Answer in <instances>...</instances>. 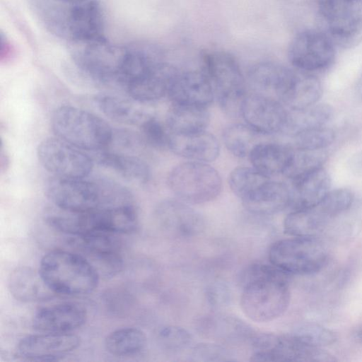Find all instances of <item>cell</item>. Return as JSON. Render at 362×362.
<instances>
[{
    "label": "cell",
    "instance_id": "obj_1",
    "mask_svg": "<svg viewBox=\"0 0 362 362\" xmlns=\"http://www.w3.org/2000/svg\"><path fill=\"white\" fill-rule=\"evenodd\" d=\"M288 276L271 263H254L245 267L239 276L243 313L257 322L281 316L290 303Z\"/></svg>",
    "mask_w": 362,
    "mask_h": 362
},
{
    "label": "cell",
    "instance_id": "obj_2",
    "mask_svg": "<svg viewBox=\"0 0 362 362\" xmlns=\"http://www.w3.org/2000/svg\"><path fill=\"white\" fill-rule=\"evenodd\" d=\"M40 19L58 37L83 45L105 39L104 16L97 0H34Z\"/></svg>",
    "mask_w": 362,
    "mask_h": 362
},
{
    "label": "cell",
    "instance_id": "obj_3",
    "mask_svg": "<svg viewBox=\"0 0 362 362\" xmlns=\"http://www.w3.org/2000/svg\"><path fill=\"white\" fill-rule=\"evenodd\" d=\"M39 272L53 292L66 296L92 292L100 279L96 269L85 257L61 250L50 251L43 256Z\"/></svg>",
    "mask_w": 362,
    "mask_h": 362
},
{
    "label": "cell",
    "instance_id": "obj_4",
    "mask_svg": "<svg viewBox=\"0 0 362 362\" xmlns=\"http://www.w3.org/2000/svg\"><path fill=\"white\" fill-rule=\"evenodd\" d=\"M50 122L57 137L82 151H100L112 141L114 132L105 120L76 107H58Z\"/></svg>",
    "mask_w": 362,
    "mask_h": 362
},
{
    "label": "cell",
    "instance_id": "obj_5",
    "mask_svg": "<svg viewBox=\"0 0 362 362\" xmlns=\"http://www.w3.org/2000/svg\"><path fill=\"white\" fill-rule=\"evenodd\" d=\"M202 71L209 78L220 107L230 115L240 114L245 94V78L236 59L223 50L202 54Z\"/></svg>",
    "mask_w": 362,
    "mask_h": 362
},
{
    "label": "cell",
    "instance_id": "obj_6",
    "mask_svg": "<svg viewBox=\"0 0 362 362\" xmlns=\"http://www.w3.org/2000/svg\"><path fill=\"white\" fill-rule=\"evenodd\" d=\"M269 259L288 275H310L320 272L328 260L327 251L317 237H292L274 243Z\"/></svg>",
    "mask_w": 362,
    "mask_h": 362
},
{
    "label": "cell",
    "instance_id": "obj_7",
    "mask_svg": "<svg viewBox=\"0 0 362 362\" xmlns=\"http://www.w3.org/2000/svg\"><path fill=\"white\" fill-rule=\"evenodd\" d=\"M168 185L178 199L188 204H201L219 195L222 180L218 172L207 163L192 160L172 169Z\"/></svg>",
    "mask_w": 362,
    "mask_h": 362
},
{
    "label": "cell",
    "instance_id": "obj_8",
    "mask_svg": "<svg viewBox=\"0 0 362 362\" xmlns=\"http://www.w3.org/2000/svg\"><path fill=\"white\" fill-rule=\"evenodd\" d=\"M318 11L334 45L347 49L362 42V0H319Z\"/></svg>",
    "mask_w": 362,
    "mask_h": 362
},
{
    "label": "cell",
    "instance_id": "obj_9",
    "mask_svg": "<svg viewBox=\"0 0 362 362\" xmlns=\"http://www.w3.org/2000/svg\"><path fill=\"white\" fill-rule=\"evenodd\" d=\"M252 361L332 362L337 358L321 347L308 345L293 333H263L252 339Z\"/></svg>",
    "mask_w": 362,
    "mask_h": 362
},
{
    "label": "cell",
    "instance_id": "obj_10",
    "mask_svg": "<svg viewBox=\"0 0 362 362\" xmlns=\"http://www.w3.org/2000/svg\"><path fill=\"white\" fill-rule=\"evenodd\" d=\"M45 194L57 208L71 212L93 211L100 209L103 203L98 179L52 176L45 184Z\"/></svg>",
    "mask_w": 362,
    "mask_h": 362
},
{
    "label": "cell",
    "instance_id": "obj_11",
    "mask_svg": "<svg viewBox=\"0 0 362 362\" xmlns=\"http://www.w3.org/2000/svg\"><path fill=\"white\" fill-rule=\"evenodd\" d=\"M37 156L52 176L85 178L93 169V160L87 154L57 136L42 140L37 146Z\"/></svg>",
    "mask_w": 362,
    "mask_h": 362
},
{
    "label": "cell",
    "instance_id": "obj_12",
    "mask_svg": "<svg viewBox=\"0 0 362 362\" xmlns=\"http://www.w3.org/2000/svg\"><path fill=\"white\" fill-rule=\"evenodd\" d=\"M79 46L74 57L78 69L95 82L117 83L126 46L113 45L106 38Z\"/></svg>",
    "mask_w": 362,
    "mask_h": 362
},
{
    "label": "cell",
    "instance_id": "obj_13",
    "mask_svg": "<svg viewBox=\"0 0 362 362\" xmlns=\"http://www.w3.org/2000/svg\"><path fill=\"white\" fill-rule=\"evenodd\" d=\"M288 57L290 63L301 71L322 70L330 66L334 59V43L325 33L305 30L291 41Z\"/></svg>",
    "mask_w": 362,
    "mask_h": 362
},
{
    "label": "cell",
    "instance_id": "obj_14",
    "mask_svg": "<svg viewBox=\"0 0 362 362\" xmlns=\"http://www.w3.org/2000/svg\"><path fill=\"white\" fill-rule=\"evenodd\" d=\"M240 115L259 134L285 131L288 118V112L279 100L258 93L245 96Z\"/></svg>",
    "mask_w": 362,
    "mask_h": 362
},
{
    "label": "cell",
    "instance_id": "obj_15",
    "mask_svg": "<svg viewBox=\"0 0 362 362\" xmlns=\"http://www.w3.org/2000/svg\"><path fill=\"white\" fill-rule=\"evenodd\" d=\"M155 217L161 229L176 238L197 236L206 226L202 214L180 199H167L159 203Z\"/></svg>",
    "mask_w": 362,
    "mask_h": 362
},
{
    "label": "cell",
    "instance_id": "obj_16",
    "mask_svg": "<svg viewBox=\"0 0 362 362\" xmlns=\"http://www.w3.org/2000/svg\"><path fill=\"white\" fill-rule=\"evenodd\" d=\"M80 345V338L69 333H41L23 338L18 343V354L30 361L62 360Z\"/></svg>",
    "mask_w": 362,
    "mask_h": 362
},
{
    "label": "cell",
    "instance_id": "obj_17",
    "mask_svg": "<svg viewBox=\"0 0 362 362\" xmlns=\"http://www.w3.org/2000/svg\"><path fill=\"white\" fill-rule=\"evenodd\" d=\"M167 95L172 103L206 107L215 97L212 86L202 71H178Z\"/></svg>",
    "mask_w": 362,
    "mask_h": 362
},
{
    "label": "cell",
    "instance_id": "obj_18",
    "mask_svg": "<svg viewBox=\"0 0 362 362\" xmlns=\"http://www.w3.org/2000/svg\"><path fill=\"white\" fill-rule=\"evenodd\" d=\"M86 317V310L81 305L63 303L40 309L32 324L41 333H69L82 326Z\"/></svg>",
    "mask_w": 362,
    "mask_h": 362
},
{
    "label": "cell",
    "instance_id": "obj_19",
    "mask_svg": "<svg viewBox=\"0 0 362 362\" xmlns=\"http://www.w3.org/2000/svg\"><path fill=\"white\" fill-rule=\"evenodd\" d=\"M297 72L274 62H262L251 66L247 81L256 93L271 96L273 93L281 100L294 81Z\"/></svg>",
    "mask_w": 362,
    "mask_h": 362
},
{
    "label": "cell",
    "instance_id": "obj_20",
    "mask_svg": "<svg viewBox=\"0 0 362 362\" xmlns=\"http://www.w3.org/2000/svg\"><path fill=\"white\" fill-rule=\"evenodd\" d=\"M241 201L245 209L255 215H272L290 206L291 190L284 183L270 177Z\"/></svg>",
    "mask_w": 362,
    "mask_h": 362
},
{
    "label": "cell",
    "instance_id": "obj_21",
    "mask_svg": "<svg viewBox=\"0 0 362 362\" xmlns=\"http://www.w3.org/2000/svg\"><path fill=\"white\" fill-rule=\"evenodd\" d=\"M177 72L175 67L161 60L124 88L129 96L137 102H153L168 94Z\"/></svg>",
    "mask_w": 362,
    "mask_h": 362
},
{
    "label": "cell",
    "instance_id": "obj_22",
    "mask_svg": "<svg viewBox=\"0 0 362 362\" xmlns=\"http://www.w3.org/2000/svg\"><path fill=\"white\" fill-rule=\"evenodd\" d=\"M168 148L180 157L204 163L215 160L220 151L216 138L206 130L188 134L169 133Z\"/></svg>",
    "mask_w": 362,
    "mask_h": 362
},
{
    "label": "cell",
    "instance_id": "obj_23",
    "mask_svg": "<svg viewBox=\"0 0 362 362\" xmlns=\"http://www.w3.org/2000/svg\"><path fill=\"white\" fill-rule=\"evenodd\" d=\"M292 182L290 206L293 210L315 208L328 193L331 186V178L322 167Z\"/></svg>",
    "mask_w": 362,
    "mask_h": 362
},
{
    "label": "cell",
    "instance_id": "obj_24",
    "mask_svg": "<svg viewBox=\"0 0 362 362\" xmlns=\"http://www.w3.org/2000/svg\"><path fill=\"white\" fill-rule=\"evenodd\" d=\"M8 286L11 296L23 303L45 301L55 294L45 284L39 270L24 266L16 267L11 272Z\"/></svg>",
    "mask_w": 362,
    "mask_h": 362
},
{
    "label": "cell",
    "instance_id": "obj_25",
    "mask_svg": "<svg viewBox=\"0 0 362 362\" xmlns=\"http://www.w3.org/2000/svg\"><path fill=\"white\" fill-rule=\"evenodd\" d=\"M293 148L274 142L257 143L248 158L253 168L269 177L284 174L290 163Z\"/></svg>",
    "mask_w": 362,
    "mask_h": 362
},
{
    "label": "cell",
    "instance_id": "obj_26",
    "mask_svg": "<svg viewBox=\"0 0 362 362\" xmlns=\"http://www.w3.org/2000/svg\"><path fill=\"white\" fill-rule=\"evenodd\" d=\"M92 221L95 231H105L115 234L129 233L138 226L139 218L134 204L109 208H100L92 211Z\"/></svg>",
    "mask_w": 362,
    "mask_h": 362
},
{
    "label": "cell",
    "instance_id": "obj_27",
    "mask_svg": "<svg viewBox=\"0 0 362 362\" xmlns=\"http://www.w3.org/2000/svg\"><path fill=\"white\" fill-rule=\"evenodd\" d=\"M209 122L206 107L172 103L165 125L169 133L188 134L205 131Z\"/></svg>",
    "mask_w": 362,
    "mask_h": 362
},
{
    "label": "cell",
    "instance_id": "obj_28",
    "mask_svg": "<svg viewBox=\"0 0 362 362\" xmlns=\"http://www.w3.org/2000/svg\"><path fill=\"white\" fill-rule=\"evenodd\" d=\"M98 162L129 181L146 184L151 177L148 165L132 155L104 149L99 151Z\"/></svg>",
    "mask_w": 362,
    "mask_h": 362
},
{
    "label": "cell",
    "instance_id": "obj_29",
    "mask_svg": "<svg viewBox=\"0 0 362 362\" xmlns=\"http://www.w3.org/2000/svg\"><path fill=\"white\" fill-rule=\"evenodd\" d=\"M322 94V85L317 78L303 72L297 73L281 101L291 110H301L316 104Z\"/></svg>",
    "mask_w": 362,
    "mask_h": 362
},
{
    "label": "cell",
    "instance_id": "obj_30",
    "mask_svg": "<svg viewBox=\"0 0 362 362\" xmlns=\"http://www.w3.org/2000/svg\"><path fill=\"white\" fill-rule=\"evenodd\" d=\"M328 218L317 207L294 209L284 220V231L292 237H317Z\"/></svg>",
    "mask_w": 362,
    "mask_h": 362
},
{
    "label": "cell",
    "instance_id": "obj_31",
    "mask_svg": "<svg viewBox=\"0 0 362 362\" xmlns=\"http://www.w3.org/2000/svg\"><path fill=\"white\" fill-rule=\"evenodd\" d=\"M94 100L106 117L117 122L138 126L146 115L127 101L110 94H98Z\"/></svg>",
    "mask_w": 362,
    "mask_h": 362
},
{
    "label": "cell",
    "instance_id": "obj_32",
    "mask_svg": "<svg viewBox=\"0 0 362 362\" xmlns=\"http://www.w3.org/2000/svg\"><path fill=\"white\" fill-rule=\"evenodd\" d=\"M333 115V109L328 104H315L308 107L288 112L285 131L295 135L300 132L324 127Z\"/></svg>",
    "mask_w": 362,
    "mask_h": 362
},
{
    "label": "cell",
    "instance_id": "obj_33",
    "mask_svg": "<svg viewBox=\"0 0 362 362\" xmlns=\"http://www.w3.org/2000/svg\"><path fill=\"white\" fill-rule=\"evenodd\" d=\"M146 344L145 334L135 327L116 329L107 335L105 347L108 353L116 356L136 354L144 349Z\"/></svg>",
    "mask_w": 362,
    "mask_h": 362
},
{
    "label": "cell",
    "instance_id": "obj_34",
    "mask_svg": "<svg viewBox=\"0 0 362 362\" xmlns=\"http://www.w3.org/2000/svg\"><path fill=\"white\" fill-rule=\"evenodd\" d=\"M115 233L93 231L72 236L69 243L79 250L88 258L119 251V242Z\"/></svg>",
    "mask_w": 362,
    "mask_h": 362
},
{
    "label": "cell",
    "instance_id": "obj_35",
    "mask_svg": "<svg viewBox=\"0 0 362 362\" xmlns=\"http://www.w3.org/2000/svg\"><path fill=\"white\" fill-rule=\"evenodd\" d=\"M259 134L247 124H232L223 132V141L226 148L235 156H248L252 148L257 144Z\"/></svg>",
    "mask_w": 362,
    "mask_h": 362
},
{
    "label": "cell",
    "instance_id": "obj_36",
    "mask_svg": "<svg viewBox=\"0 0 362 362\" xmlns=\"http://www.w3.org/2000/svg\"><path fill=\"white\" fill-rule=\"evenodd\" d=\"M327 158L323 149L301 150L293 148V152L284 175L292 181L322 167Z\"/></svg>",
    "mask_w": 362,
    "mask_h": 362
},
{
    "label": "cell",
    "instance_id": "obj_37",
    "mask_svg": "<svg viewBox=\"0 0 362 362\" xmlns=\"http://www.w3.org/2000/svg\"><path fill=\"white\" fill-rule=\"evenodd\" d=\"M270 177L253 167H238L230 173L228 184L233 193L241 200Z\"/></svg>",
    "mask_w": 362,
    "mask_h": 362
},
{
    "label": "cell",
    "instance_id": "obj_38",
    "mask_svg": "<svg viewBox=\"0 0 362 362\" xmlns=\"http://www.w3.org/2000/svg\"><path fill=\"white\" fill-rule=\"evenodd\" d=\"M138 127L144 143L156 149L168 148L169 132L156 117L146 114Z\"/></svg>",
    "mask_w": 362,
    "mask_h": 362
},
{
    "label": "cell",
    "instance_id": "obj_39",
    "mask_svg": "<svg viewBox=\"0 0 362 362\" xmlns=\"http://www.w3.org/2000/svg\"><path fill=\"white\" fill-rule=\"evenodd\" d=\"M294 136L296 148L320 150L329 146L334 140L333 130L324 127L300 132Z\"/></svg>",
    "mask_w": 362,
    "mask_h": 362
},
{
    "label": "cell",
    "instance_id": "obj_40",
    "mask_svg": "<svg viewBox=\"0 0 362 362\" xmlns=\"http://www.w3.org/2000/svg\"><path fill=\"white\" fill-rule=\"evenodd\" d=\"M293 334L304 343L317 347L331 345L337 339L334 332L315 322L299 326Z\"/></svg>",
    "mask_w": 362,
    "mask_h": 362
},
{
    "label": "cell",
    "instance_id": "obj_41",
    "mask_svg": "<svg viewBox=\"0 0 362 362\" xmlns=\"http://www.w3.org/2000/svg\"><path fill=\"white\" fill-rule=\"evenodd\" d=\"M353 201L351 191L345 188L336 189L329 190L316 207L329 218L349 209Z\"/></svg>",
    "mask_w": 362,
    "mask_h": 362
},
{
    "label": "cell",
    "instance_id": "obj_42",
    "mask_svg": "<svg viewBox=\"0 0 362 362\" xmlns=\"http://www.w3.org/2000/svg\"><path fill=\"white\" fill-rule=\"evenodd\" d=\"M160 345L170 351L185 350L191 344V334L184 328L177 326H165L158 333Z\"/></svg>",
    "mask_w": 362,
    "mask_h": 362
},
{
    "label": "cell",
    "instance_id": "obj_43",
    "mask_svg": "<svg viewBox=\"0 0 362 362\" xmlns=\"http://www.w3.org/2000/svg\"><path fill=\"white\" fill-rule=\"evenodd\" d=\"M96 269L100 276L112 278L123 268V259L118 252L105 253L88 259Z\"/></svg>",
    "mask_w": 362,
    "mask_h": 362
},
{
    "label": "cell",
    "instance_id": "obj_44",
    "mask_svg": "<svg viewBox=\"0 0 362 362\" xmlns=\"http://www.w3.org/2000/svg\"><path fill=\"white\" fill-rule=\"evenodd\" d=\"M192 356L194 361H224L232 360L223 348L208 343L197 344L192 349Z\"/></svg>",
    "mask_w": 362,
    "mask_h": 362
},
{
    "label": "cell",
    "instance_id": "obj_45",
    "mask_svg": "<svg viewBox=\"0 0 362 362\" xmlns=\"http://www.w3.org/2000/svg\"><path fill=\"white\" fill-rule=\"evenodd\" d=\"M351 170L357 175L362 176V151L354 155L349 160Z\"/></svg>",
    "mask_w": 362,
    "mask_h": 362
},
{
    "label": "cell",
    "instance_id": "obj_46",
    "mask_svg": "<svg viewBox=\"0 0 362 362\" xmlns=\"http://www.w3.org/2000/svg\"><path fill=\"white\" fill-rule=\"evenodd\" d=\"M9 165V158L6 151H4L3 145L1 146V158H0V166L1 171L3 173L6 171Z\"/></svg>",
    "mask_w": 362,
    "mask_h": 362
},
{
    "label": "cell",
    "instance_id": "obj_47",
    "mask_svg": "<svg viewBox=\"0 0 362 362\" xmlns=\"http://www.w3.org/2000/svg\"><path fill=\"white\" fill-rule=\"evenodd\" d=\"M351 336L356 342L362 344V322L353 329Z\"/></svg>",
    "mask_w": 362,
    "mask_h": 362
},
{
    "label": "cell",
    "instance_id": "obj_48",
    "mask_svg": "<svg viewBox=\"0 0 362 362\" xmlns=\"http://www.w3.org/2000/svg\"><path fill=\"white\" fill-rule=\"evenodd\" d=\"M356 90L358 95L362 98V74L358 81Z\"/></svg>",
    "mask_w": 362,
    "mask_h": 362
}]
</instances>
